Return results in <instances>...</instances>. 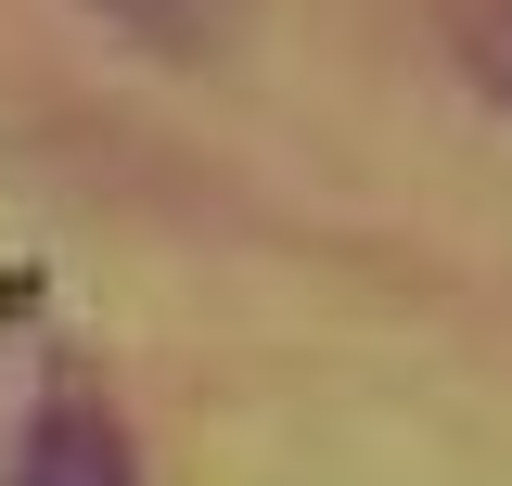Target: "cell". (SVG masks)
Instances as JSON below:
<instances>
[{"label": "cell", "instance_id": "1", "mask_svg": "<svg viewBox=\"0 0 512 486\" xmlns=\"http://www.w3.org/2000/svg\"><path fill=\"white\" fill-rule=\"evenodd\" d=\"M0 486H141V435L90 371H26L13 435H0Z\"/></svg>", "mask_w": 512, "mask_h": 486}, {"label": "cell", "instance_id": "2", "mask_svg": "<svg viewBox=\"0 0 512 486\" xmlns=\"http://www.w3.org/2000/svg\"><path fill=\"white\" fill-rule=\"evenodd\" d=\"M116 39H141V52L167 64H218L231 39H244V0H90Z\"/></svg>", "mask_w": 512, "mask_h": 486}, {"label": "cell", "instance_id": "3", "mask_svg": "<svg viewBox=\"0 0 512 486\" xmlns=\"http://www.w3.org/2000/svg\"><path fill=\"white\" fill-rule=\"evenodd\" d=\"M448 64L487 103H512V0H448Z\"/></svg>", "mask_w": 512, "mask_h": 486}]
</instances>
